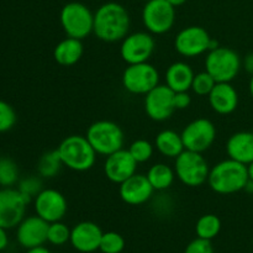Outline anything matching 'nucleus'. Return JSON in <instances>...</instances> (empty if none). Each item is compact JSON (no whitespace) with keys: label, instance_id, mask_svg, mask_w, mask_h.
I'll use <instances>...</instances> for the list:
<instances>
[{"label":"nucleus","instance_id":"1","mask_svg":"<svg viewBox=\"0 0 253 253\" xmlns=\"http://www.w3.org/2000/svg\"><path fill=\"white\" fill-rule=\"evenodd\" d=\"M130 15L124 5L109 1L94 12L93 32L104 42L123 41L130 31Z\"/></svg>","mask_w":253,"mask_h":253},{"label":"nucleus","instance_id":"2","mask_svg":"<svg viewBox=\"0 0 253 253\" xmlns=\"http://www.w3.org/2000/svg\"><path fill=\"white\" fill-rule=\"evenodd\" d=\"M249 179L247 166L227 158L210 168L208 184L216 194L230 195L244 190Z\"/></svg>","mask_w":253,"mask_h":253},{"label":"nucleus","instance_id":"3","mask_svg":"<svg viewBox=\"0 0 253 253\" xmlns=\"http://www.w3.org/2000/svg\"><path fill=\"white\" fill-rule=\"evenodd\" d=\"M57 151L64 167L76 172H85L95 165L96 152L85 136H68L59 143Z\"/></svg>","mask_w":253,"mask_h":253},{"label":"nucleus","instance_id":"4","mask_svg":"<svg viewBox=\"0 0 253 253\" xmlns=\"http://www.w3.org/2000/svg\"><path fill=\"white\" fill-rule=\"evenodd\" d=\"M242 68V59L235 49L219 46L208 52L205 71L216 83H231Z\"/></svg>","mask_w":253,"mask_h":253},{"label":"nucleus","instance_id":"5","mask_svg":"<svg viewBox=\"0 0 253 253\" xmlns=\"http://www.w3.org/2000/svg\"><path fill=\"white\" fill-rule=\"evenodd\" d=\"M85 137L96 155L105 157L124 148L125 143L123 128L110 120H99L91 124L86 130Z\"/></svg>","mask_w":253,"mask_h":253},{"label":"nucleus","instance_id":"6","mask_svg":"<svg viewBox=\"0 0 253 253\" xmlns=\"http://www.w3.org/2000/svg\"><path fill=\"white\" fill-rule=\"evenodd\" d=\"M59 21L68 37L84 40L94 30V14L86 5L79 1H71L62 7Z\"/></svg>","mask_w":253,"mask_h":253},{"label":"nucleus","instance_id":"7","mask_svg":"<svg viewBox=\"0 0 253 253\" xmlns=\"http://www.w3.org/2000/svg\"><path fill=\"white\" fill-rule=\"evenodd\" d=\"M174 172L183 184L198 188L208 183L210 168L203 153L184 150L175 158Z\"/></svg>","mask_w":253,"mask_h":253},{"label":"nucleus","instance_id":"8","mask_svg":"<svg viewBox=\"0 0 253 253\" xmlns=\"http://www.w3.org/2000/svg\"><path fill=\"white\" fill-rule=\"evenodd\" d=\"M121 82L128 93L146 95L160 84V73L157 68L148 62L127 64L121 77Z\"/></svg>","mask_w":253,"mask_h":253},{"label":"nucleus","instance_id":"9","mask_svg":"<svg viewBox=\"0 0 253 253\" xmlns=\"http://www.w3.org/2000/svg\"><path fill=\"white\" fill-rule=\"evenodd\" d=\"M32 202L19 189L2 188L0 189V226L14 229L24 220L26 207Z\"/></svg>","mask_w":253,"mask_h":253},{"label":"nucleus","instance_id":"10","mask_svg":"<svg viewBox=\"0 0 253 253\" xmlns=\"http://www.w3.org/2000/svg\"><path fill=\"white\" fill-rule=\"evenodd\" d=\"M142 22L152 35L170 31L175 22V7L167 0H150L142 9Z\"/></svg>","mask_w":253,"mask_h":253},{"label":"nucleus","instance_id":"11","mask_svg":"<svg viewBox=\"0 0 253 253\" xmlns=\"http://www.w3.org/2000/svg\"><path fill=\"white\" fill-rule=\"evenodd\" d=\"M180 135L185 150L203 153L214 145L216 140V127L209 119L199 118L188 124Z\"/></svg>","mask_w":253,"mask_h":253},{"label":"nucleus","instance_id":"12","mask_svg":"<svg viewBox=\"0 0 253 253\" xmlns=\"http://www.w3.org/2000/svg\"><path fill=\"white\" fill-rule=\"evenodd\" d=\"M156 48V41L152 34L145 31L128 34L121 41L120 56L127 64L148 62Z\"/></svg>","mask_w":253,"mask_h":253},{"label":"nucleus","instance_id":"13","mask_svg":"<svg viewBox=\"0 0 253 253\" xmlns=\"http://www.w3.org/2000/svg\"><path fill=\"white\" fill-rule=\"evenodd\" d=\"M210 42L211 37L204 27L188 26L178 32L174 40V48L180 56L194 58L209 51Z\"/></svg>","mask_w":253,"mask_h":253},{"label":"nucleus","instance_id":"14","mask_svg":"<svg viewBox=\"0 0 253 253\" xmlns=\"http://www.w3.org/2000/svg\"><path fill=\"white\" fill-rule=\"evenodd\" d=\"M34 208L36 215L48 224L61 221L67 214L68 203L66 197L57 189H42L34 198Z\"/></svg>","mask_w":253,"mask_h":253},{"label":"nucleus","instance_id":"15","mask_svg":"<svg viewBox=\"0 0 253 253\" xmlns=\"http://www.w3.org/2000/svg\"><path fill=\"white\" fill-rule=\"evenodd\" d=\"M145 110L153 121H165L175 111L174 91L166 84H158L145 95Z\"/></svg>","mask_w":253,"mask_h":253},{"label":"nucleus","instance_id":"16","mask_svg":"<svg viewBox=\"0 0 253 253\" xmlns=\"http://www.w3.org/2000/svg\"><path fill=\"white\" fill-rule=\"evenodd\" d=\"M137 165L138 163L133 160L128 150L121 148L106 157L104 163V173L111 183L120 185L135 174Z\"/></svg>","mask_w":253,"mask_h":253},{"label":"nucleus","instance_id":"17","mask_svg":"<svg viewBox=\"0 0 253 253\" xmlns=\"http://www.w3.org/2000/svg\"><path fill=\"white\" fill-rule=\"evenodd\" d=\"M48 222L44 221L39 215L24 217L16 227V240L24 249L42 246L47 242Z\"/></svg>","mask_w":253,"mask_h":253},{"label":"nucleus","instance_id":"18","mask_svg":"<svg viewBox=\"0 0 253 253\" xmlns=\"http://www.w3.org/2000/svg\"><path fill=\"white\" fill-rule=\"evenodd\" d=\"M153 192L155 189L148 182L146 174H138V173H135L132 177L119 185V194L121 200L132 207L146 204L152 198Z\"/></svg>","mask_w":253,"mask_h":253},{"label":"nucleus","instance_id":"19","mask_svg":"<svg viewBox=\"0 0 253 253\" xmlns=\"http://www.w3.org/2000/svg\"><path fill=\"white\" fill-rule=\"evenodd\" d=\"M103 234L95 222L82 221L72 229L69 242L78 252L91 253L99 250Z\"/></svg>","mask_w":253,"mask_h":253},{"label":"nucleus","instance_id":"20","mask_svg":"<svg viewBox=\"0 0 253 253\" xmlns=\"http://www.w3.org/2000/svg\"><path fill=\"white\" fill-rule=\"evenodd\" d=\"M208 98L212 110L220 115L232 114L239 106V93L231 83H216Z\"/></svg>","mask_w":253,"mask_h":253},{"label":"nucleus","instance_id":"21","mask_svg":"<svg viewBox=\"0 0 253 253\" xmlns=\"http://www.w3.org/2000/svg\"><path fill=\"white\" fill-rule=\"evenodd\" d=\"M229 158L247 166L253 161V132L240 131L232 133L226 142Z\"/></svg>","mask_w":253,"mask_h":253},{"label":"nucleus","instance_id":"22","mask_svg":"<svg viewBox=\"0 0 253 253\" xmlns=\"http://www.w3.org/2000/svg\"><path fill=\"white\" fill-rule=\"evenodd\" d=\"M194 76V71H193V68L189 64L182 61L174 62L166 71V85L169 86L174 93L188 91L192 89Z\"/></svg>","mask_w":253,"mask_h":253},{"label":"nucleus","instance_id":"23","mask_svg":"<svg viewBox=\"0 0 253 253\" xmlns=\"http://www.w3.org/2000/svg\"><path fill=\"white\" fill-rule=\"evenodd\" d=\"M84 47L82 40L67 37L56 44L53 49V58L59 66L71 67L81 61Z\"/></svg>","mask_w":253,"mask_h":253},{"label":"nucleus","instance_id":"24","mask_svg":"<svg viewBox=\"0 0 253 253\" xmlns=\"http://www.w3.org/2000/svg\"><path fill=\"white\" fill-rule=\"evenodd\" d=\"M155 147L158 152L167 158H177L185 150L180 133L174 130H162L157 133L155 140Z\"/></svg>","mask_w":253,"mask_h":253},{"label":"nucleus","instance_id":"25","mask_svg":"<svg viewBox=\"0 0 253 253\" xmlns=\"http://www.w3.org/2000/svg\"><path fill=\"white\" fill-rule=\"evenodd\" d=\"M148 182L151 183L152 188L157 192H163L170 188L175 178V172L173 168L166 163H156L151 166L150 169L147 170Z\"/></svg>","mask_w":253,"mask_h":253},{"label":"nucleus","instance_id":"26","mask_svg":"<svg viewBox=\"0 0 253 253\" xmlns=\"http://www.w3.org/2000/svg\"><path fill=\"white\" fill-rule=\"evenodd\" d=\"M220 231H221V220L214 214L203 215L195 224V234L200 239L211 241L220 234Z\"/></svg>","mask_w":253,"mask_h":253},{"label":"nucleus","instance_id":"27","mask_svg":"<svg viewBox=\"0 0 253 253\" xmlns=\"http://www.w3.org/2000/svg\"><path fill=\"white\" fill-rule=\"evenodd\" d=\"M62 163L58 151H48L40 157L37 163V172L42 178H54L61 170Z\"/></svg>","mask_w":253,"mask_h":253},{"label":"nucleus","instance_id":"28","mask_svg":"<svg viewBox=\"0 0 253 253\" xmlns=\"http://www.w3.org/2000/svg\"><path fill=\"white\" fill-rule=\"evenodd\" d=\"M19 182V167L9 157H0V185L10 188Z\"/></svg>","mask_w":253,"mask_h":253},{"label":"nucleus","instance_id":"29","mask_svg":"<svg viewBox=\"0 0 253 253\" xmlns=\"http://www.w3.org/2000/svg\"><path fill=\"white\" fill-rule=\"evenodd\" d=\"M71 231L66 224L62 221L52 222L48 225V232H47V242L53 246H63L71 240Z\"/></svg>","mask_w":253,"mask_h":253},{"label":"nucleus","instance_id":"30","mask_svg":"<svg viewBox=\"0 0 253 253\" xmlns=\"http://www.w3.org/2000/svg\"><path fill=\"white\" fill-rule=\"evenodd\" d=\"M153 151H155V146L145 138L135 140L128 147V152L137 163H145L150 161L153 156Z\"/></svg>","mask_w":253,"mask_h":253},{"label":"nucleus","instance_id":"31","mask_svg":"<svg viewBox=\"0 0 253 253\" xmlns=\"http://www.w3.org/2000/svg\"><path fill=\"white\" fill-rule=\"evenodd\" d=\"M125 249V240L115 231L104 232L101 236L100 250L103 253H121Z\"/></svg>","mask_w":253,"mask_h":253},{"label":"nucleus","instance_id":"32","mask_svg":"<svg viewBox=\"0 0 253 253\" xmlns=\"http://www.w3.org/2000/svg\"><path fill=\"white\" fill-rule=\"evenodd\" d=\"M215 84H216V81L207 71L200 72V73L194 76L192 83V90L199 96H208L215 86Z\"/></svg>","mask_w":253,"mask_h":253},{"label":"nucleus","instance_id":"33","mask_svg":"<svg viewBox=\"0 0 253 253\" xmlns=\"http://www.w3.org/2000/svg\"><path fill=\"white\" fill-rule=\"evenodd\" d=\"M16 124V113L9 103L0 100V133L11 130Z\"/></svg>","mask_w":253,"mask_h":253},{"label":"nucleus","instance_id":"34","mask_svg":"<svg viewBox=\"0 0 253 253\" xmlns=\"http://www.w3.org/2000/svg\"><path fill=\"white\" fill-rule=\"evenodd\" d=\"M17 189L24 195L29 197L30 199H34L43 188H42V180L39 177H26L19 182Z\"/></svg>","mask_w":253,"mask_h":253},{"label":"nucleus","instance_id":"35","mask_svg":"<svg viewBox=\"0 0 253 253\" xmlns=\"http://www.w3.org/2000/svg\"><path fill=\"white\" fill-rule=\"evenodd\" d=\"M184 253H215V251L211 241L197 237L187 245Z\"/></svg>","mask_w":253,"mask_h":253},{"label":"nucleus","instance_id":"36","mask_svg":"<svg viewBox=\"0 0 253 253\" xmlns=\"http://www.w3.org/2000/svg\"><path fill=\"white\" fill-rule=\"evenodd\" d=\"M192 104V96L188 94V91H179L174 93V108L175 110H184L189 108Z\"/></svg>","mask_w":253,"mask_h":253},{"label":"nucleus","instance_id":"37","mask_svg":"<svg viewBox=\"0 0 253 253\" xmlns=\"http://www.w3.org/2000/svg\"><path fill=\"white\" fill-rule=\"evenodd\" d=\"M9 245V236L6 234V229L0 226V252L4 251Z\"/></svg>","mask_w":253,"mask_h":253},{"label":"nucleus","instance_id":"38","mask_svg":"<svg viewBox=\"0 0 253 253\" xmlns=\"http://www.w3.org/2000/svg\"><path fill=\"white\" fill-rule=\"evenodd\" d=\"M242 67H244L250 74H253V52L245 57L244 61H242Z\"/></svg>","mask_w":253,"mask_h":253},{"label":"nucleus","instance_id":"39","mask_svg":"<svg viewBox=\"0 0 253 253\" xmlns=\"http://www.w3.org/2000/svg\"><path fill=\"white\" fill-rule=\"evenodd\" d=\"M26 253H51V251H49L48 249H46V247L42 245V246H37V247H32V249H29Z\"/></svg>","mask_w":253,"mask_h":253},{"label":"nucleus","instance_id":"40","mask_svg":"<svg viewBox=\"0 0 253 253\" xmlns=\"http://www.w3.org/2000/svg\"><path fill=\"white\" fill-rule=\"evenodd\" d=\"M245 192L249 193V194H253V180L249 179V182H247V184L245 185Z\"/></svg>","mask_w":253,"mask_h":253},{"label":"nucleus","instance_id":"41","mask_svg":"<svg viewBox=\"0 0 253 253\" xmlns=\"http://www.w3.org/2000/svg\"><path fill=\"white\" fill-rule=\"evenodd\" d=\"M167 1L170 2L174 7H178V6H182L183 4H185L188 0H167Z\"/></svg>","mask_w":253,"mask_h":253},{"label":"nucleus","instance_id":"42","mask_svg":"<svg viewBox=\"0 0 253 253\" xmlns=\"http://www.w3.org/2000/svg\"><path fill=\"white\" fill-rule=\"evenodd\" d=\"M247 172H249V178L253 180V161L250 165H247Z\"/></svg>","mask_w":253,"mask_h":253},{"label":"nucleus","instance_id":"43","mask_svg":"<svg viewBox=\"0 0 253 253\" xmlns=\"http://www.w3.org/2000/svg\"><path fill=\"white\" fill-rule=\"evenodd\" d=\"M249 89H250V94H251V96L253 98V74H251V79H250Z\"/></svg>","mask_w":253,"mask_h":253},{"label":"nucleus","instance_id":"44","mask_svg":"<svg viewBox=\"0 0 253 253\" xmlns=\"http://www.w3.org/2000/svg\"><path fill=\"white\" fill-rule=\"evenodd\" d=\"M145 1H150V0H145Z\"/></svg>","mask_w":253,"mask_h":253},{"label":"nucleus","instance_id":"45","mask_svg":"<svg viewBox=\"0 0 253 253\" xmlns=\"http://www.w3.org/2000/svg\"><path fill=\"white\" fill-rule=\"evenodd\" d=\"M121 253H123V252H121Z\"/></svg>","mask_w":253,"mask_h":253}]
</instances>
